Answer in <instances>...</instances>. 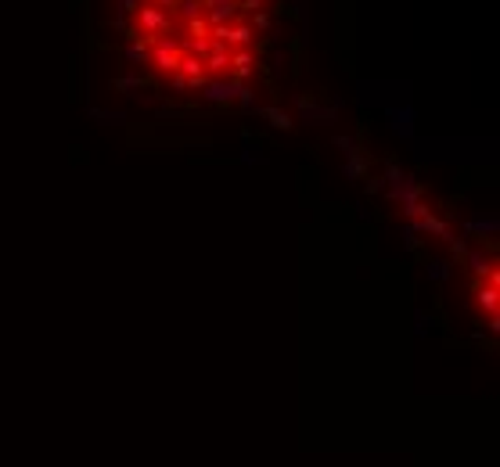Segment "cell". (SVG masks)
<instances>
[{
  "instance_id": "cell-1",
  "label": "cell",
  "mask_w": 500,
  "mask_h": 467,
  "mask_svg": "<svg viewBox=\"0 0 500 467\" xmlns=\"http://www.w3.org/2000/svg\"><path fill=\"white\" fill-rule=\"evenodd\" d=\"M133 22H137V29H133V33L140 36V40H159L162 33H169V29H173V25H169V14L166 11H159V8H155V4H140L137 11H133Z\"/></svg>"
},
{
  "instance_id": "cell-28",
  "label": "cell",
  "mask_w": 500,
  "mask_h": 467,
  "mask_svg": "<svg viewBox=\"0 0 500 467\" xmlns=\"http://www.w3.org/2000/svg\"><path fill=\"white\" fill-rule=\"evenodd\" d=\"M403 245H407V252H414V248L421 245V234L411 227V223H407V227H403Z\"/></svg>"
},
{
  "instance_id": "cell-9",
  "label": "cell",
  "mask_w": 500,
  "mask_h": 467,
  "mask_svg": "<svg viewBox=\"0 0 500 467\" xmlns=\"http://www.w3.org/2000/svg\"><path fill=\"white\" fill-rule=\"evenodd\" d=\"M342 176H346V180H364V176H371V151L356 148L353 155H346V162H342Z\"/></svg>"
},
{
  "instance_id": "cell-32",
  "label": "cell",
  "mask_w": 500,
  "mask_h": 467,
  "mask_svg": "<svg viewBox=\"0 0 500 467\" xmlns=\"http://www.w3.org/2000/svg\"><path fill=\"white\" fill-rule=\"evenodd\" d=\"M169 83H173V90H187V79H184L180 72H173V76H169Z\"/></svg>"
},
{
  "instance_id": "cell-22",
  "label": "cell",
  "mask_w": 500,
  "mask_h": 467,
  "mask_svg": "<svg viewBox=\"0 0 500 467\" xmlns=\"http://www.w3.org/2000/svg\"><path fill=\"white\" fill-rule=\"evenodd\" d=\"M432 324H435V316H432V313H425V309H414V334H417V338H425Z\"/></svg>"
},
{
  "instance_id": "cell-17",
  "label": "cell",
  "mask_w": 500,
  "mask_h": 467,
  "mask_svg": "<svg viewBox=\"0 0 500 467\" xmlns=\"http://www.w3.org/2000/svg\"><path fill=\"white\" fill-rule=\"evenodd\" d=\"M256 111H259V116L267 119L270 126H274V130H285V133H288L292 126H295V122H292V116H288V111H281L277 105H267V108H256Z\"/></svg>"
},
{
  "instance_id": "cell-2",
  "label": "cell",
  "mask_w": 500,
  "mask_h": 467,
  "mask_svg": "<svg viewBox=\"0 0 500 467\" xmlns=\"http://www.w3.org/2000/svg\"><path fill=\"white\" fill-rule=\"evenodd\" d=\"M180 58H184V51H180V40H169V36H162V40H155V47L148 51V65H155V69L166 72V76H173V72L180 69Z\"/></svg>"
},
{
  "instance_id": "cell-27",
  "label": "cell",
  "mask_w": 500,
  "mask_h": 467,
  "mask_svg": "<svg viewBox=\"0 0 500 467\" xmlns=\"http://www.w3.org/2000/svg\"><path fill=\"white\" fill-rule=\"evenodd\" d=\"M248 29H252V33H256V29H259V33H267V29H270V14L267 11H256L252 22H248Z\"/></svg>"
},
{
  "instance_id": "cell-14",
  "label": "cell",
  "mask_w": 500,
  "mask_h": 467,
  "mask_svg": "<svg viewBox=\"0 0 500 467\" xmlns=\"http://www.w3.org/2000/svg\"><path fill=\"white\" fill-rule=\"evenodd\" d=\"M252 69H256V54L248 51V47H241V51H230V72H234L238 83L252 76Z\"/></svg>"
},
{
  "instance_id": "cell-8",
  "label": "cell",
  "mask_w": 500,
  "mask_h": 467,
  "mask_svg": "<svg viewBox=\"0 0 500 467\" xmlns=\"http://www.w3.org/2000/svg\"><path fill=\"white\" fill-rule=\"evenodd\" d=\"M464 263H468V270H472V277H475V281H486L490 273L497 270V259H493V252H486V248H468Z\"/></svg>"
},
{
  "instance_id": "cell-19",
  "label": "cell",
  "mask_w": 500,
  "mask_h": 467,
  "mask_svg": "<svg viewBox=\"0 0 500 467\" xmlns=\"http://www.w3.org/2000/svg\"><path fill=\"white\" fill-rule=\"evenodd\" d=\"M177 14H180L184 22L202 19V14H206V4H202V0H177Z\"/></svg>"
},
{
  "instance_id": "cell-29",
  "label": "cell",
  "mask_w": 500,
  "mask_h": 467,
  "mask_svg": "<svg viewBox=\"0 0 500 467\" xmlns=\"http://www.w3.org/2000/svg\"><path fill=\"white\" fill-rule=\"evenodd\" d=\"M116 14H122V19H127V14H133L137 8H140V0H116Z\"/></svg>"
},
{
  "instance_id": "cell-18",
  "label": "cell",
  "mask_w": 500,
  "mask_h": 467,
  "mask_svg": "<svg viewBox=\"0 0 500 467\" xmlns=\"http://www.w3.org/2000/svg\"><path fill=\"white\" fill-rule=\"evenodd\" d=\"M241 162H245V166H263V162H267V155H263L259 140H252L248 133H245V140H241Z\"/></svg>"
},
{
  "instance_id": "cell-15",
  "label": "cell",
  "mask_w": 500,
  "mask_h": 467,
  "mask_svg": "<svg viewBox=\"0 0 500 467\" xmlns=\"http://www.w3.org/2000/svg\"><path fill=\"white\" fill-rule=\"evenodd\" d=\"M475 305L482 313H497V305H500V287H493V284H486V281H479V287H475Z\"/></svg>"
},
{
  "instance_id": "cell-35",
  "label": "cell",
  "mask_w": 500,
  "mask_h": 467,
  "mask_svg": "<svg viewBox=\"0 0 500 467\" xmlns=\"http://www.w3.org/2000/svg\"><path fill=\"white\" fill-rule=\"evenodd\" d=\"M259 4H263V0H259Z\"/></svg>"
},
{
  "instance_id": "cell-10",
  "label": "cell",
  "mask_w": 500,
  "mask_h": 467,
  "mask_svg": "<svg viewBox=\"0 0 500 467\" xmlns=\"http://www.w3.org/2000/svg\"><path fill=\"white\" fill-rule=\"evenodd\" d=\"M464 234L468 237H497L500 234V216H468L464 219Z\"/></svg>"
},
{
  "instance_id": "cell-13",
  "label": "cell",
  "mask_w": 500,
  "mask_h": 467,
  "mask_svg": "<svg viewBox=\"0 0 500 467\" xmlns=\"http://www.w3.org/2000/svg\"><path fill=\"white\" fill-rule=\"evenodd\" d=\"M127 47H122V58L130 61V65H148V47H144V40H140L133 29H127Z\"/></svg>"
},
{
  "instance_id": "cell-3",
  "label": "cell",
  "mask_w": 500,
  "mask_h": 467,
  "mask_svg": "<svg viewBox=\"0 0 500 467\" xmlns=\"http://www.w3.org/2000/svg\"><path fill=\"white\" fill-rule=\"evenodd\" d=\"M209 40H220L227 51H241V47H248L256 40V33L248 29V22H227V25L209 29Z\"/></svg>"
},
{
  "instance_id": "cell-33",
  "label": "cell",
  "mask_w": 500,
  "mask_h": 467,
  "mask_svg": "<svg viewBox=\"0 0 500 467\" xmlns=\"http://www.w3.org/2000/svg\"><path fill=\"white\" fill-rule=\"evenodd\" d=\"M108 25H112V29H116V33H127V19H122V14H116V19H112V22H108Z\"/></svg>"
},
{
  "instance_id": "cell-20",
  "label": "cell",
  "mask_w": 500,
  "mask_h": 467,
  "mask_svg": "<svg viewBox=\"0 0 500 467\" xmlns=\"http://www.w3.org/2000/svg\"><path fill=\"white\" fill-rule=\"evenodd\" d=\"M140 83H144V79H140L137 72H127V76L112 79V87H116V90H122V94H137V90H140Z\"/></svg>"
},
{
  "instance_id": "cell-11",
  "label": "cell",
  "mask_w": 500,
  "mask_h": 467,
  "mask_svg": "<svg viewBox=\"0 0 500 467\" xmlns=\"http://www.w3.org/2000/svg\"><path fill=\"white\" fill-rule=\"evenodd\" d=\"M202 19H206V25H209V29L234 22V19H238V0H220V4L206 8V14H202Z\"/></svg>"
},
{
  "instance_id": "cell-34",
  "label": "cell",
  "mask_w": 500,
  "mask_h": 467,
  "mask_svg": "<svg viewBox=\"0 0 500 467\" xmlns=\"http://www.w3.org/2000/svg\"><path fill=\"white\" fill-rule=\"evenodd\" d=\"M202 4H206V8H213V4H220V0H202Z\"/></svg>"
},
{
  "instance_id": "cell-21",
  "label": "cell",
  "mask_w": 500,
  "mask_h": 467,
  "mask_svg": "<svg viewBox=\"0 0 500 467\" xmlns=\"http://www.w3.org/2000/svg\"><path fill=\"white\" fill-rule=\"evenodd\" d=\"M90 119H101L105 126H119V122H127V111H105V108H90Z\"/></svg>"
},
{
  "instance_id": "cell-24",
  "label": "cell",
  "mask_w": 500,
  "mask_h": 467,
  "mask_svg": "<svg viewBox=\"0 0 500 467\" xmlns=\"http://www.w3.org/2000/svg\"><path fill=\"white\" fill-rule=\"evenodd\" d=\"M187 33H191V40H206V36H209L206 19H191V22H187Z\"/></svg>"
},
{
  "instance_id": "cell-30",
  "label": "cell",
  "mask_w": 500,
  "mask_h": 467,
  "mask_svg": "<svg viewBox=\"0 0 500 467\" xmlns=\"http://www.w3.org/2000/svg\"><path fill=\"white\" fill-rule=\"evenodd\" d=\"M382 187H385V184H382V176H364V191H367V195H378Z\"/></svg>"
},
{
  "instance_id": "cell-12",
  "label": "cell",
  "mask_w": 500,
  "mask_h": 467,
  "mask_svg": "<svg viewBox=\"0 0 500 467\" xmlns=\"http://www.w3.org/2000/svg\"><path fill=\"white\" fill-rule=\"evenodd\" d=\"M411 227L417 230V234H425V237H443V241H450L454 237V230H450V223L446 219H439V216H421V219H414Z\"/></svg>"
},
{
  "instance_id": "cell-16",
  "label": "cell",
  "mask_w": 500,
  "mask_h": 467,
  "mask_svg": "<svg viewBox=\"0 0 500 467\" xmlns=\"http://www.w3.org/2000/svg\"><path fill=\"white\" fill-rule=\"evenodd\" d=\"M425 273H428L432 284H446L450 277H454V263H450V259H428L425 263Z\"/></svg>"
},
{
  "instance_id": "cell-6",
  "label": "cell",
  "mask_w": 500,
  "mask_h": 467,
  "mask_svg": "<svg viewBox=\"0 0 500 467\" xmlns=\"http://www.w3.org/2000/svg\"><path fill=\"white\" fill-rule=\"evenodd\" d=\"M385 119H389V130H393L396 137L403 140H411L414 137V119H417V111L411 105H393L385 111Z\"/></svg>"
},
{
  "instance_id": "cell-7",
  "label": "cell",
  "mask_w": 500,
  "mask_h": 467,
  "mask_svg": "<svg viewBox=\"0 0 500 467\" xmlns=\"http://www.w3.org/2000/svg\"><path fill=\"white\" fill-rule=\"evenodd\" d=\"M202 69H206V76H213V79H220V76H227L230 72V51L220 43V40H213V51L206 54V61H202Z\"/></svg>"
},
{
  "instance_id": "cell-4",
  "label": "cell",
  "mask_w": 500,
  "mask_h": 467,
  "mask_svg": "<svg viewBox=\"0 0 500 467\" xmlns=\"http://www.w3.org/2000/svg\"><path fill=\"white\" fill-rule=\"evenodd\" d=\"M238 90H241L238 79H227V76L206 79V87H202V101H206V105H230L234 98H238Z\"/></svg>"
},
{
  "instance_id": "cell-23",
  "label": "cell",
  "mask_w": 500,
  "mask_h": 467,
  "mask_svg": "<svg viewBox=\"0 0 500 467\" xmlns=\"http://www.w3.org/2000/svg\"><path fill=\"white\" fill-rule=\"evenodd\" d=\"M234 101L241 105V111H256V90L241 83V90H238V98H234Z\"/></svg>"
},
{
  "instance_id": "cell-26",
  "label": "cell",
  "mask_w": 500,
  "mask_h": 467,
  "mask_svg": "<svg viewBox=\"0 0 500 467\" xmlns=\"http://www.w3.org/2000/svg\"><path fill=\"white\" fill-rule=\"evenodd\" d=\"M335 148H338L342 155H353L356 148H360V140H356V137H346V133H342V137H335Z\"/></svg>"
},
{
  "instance_id": "cell-5",
  "label": "cell",
  "mask_w": 500,
  "mask_h": 467,
  "mask_svg": "<svg viewBox=\"0 0 500 467\" xmlns=\"http://www.w3.org/2000/svg\"><path fill=\"white\" fill-rule=\"evenodd\" d=\"M295 108H299L303 122H317V126H324V122H335V116H338V105H327V108H320V105H317V98H309V94H295Z\"/></svg>"
},
{
  "instance_id": "cell-25",
  "label": "cell",
  "mask_w": 500,
  "mask_h": 467,
  "mask_svg": "<svg viewBox=\"0 0 500 467\" xmlns=\"http://www.w3.org/2000/svg\"><path fill=\"white\" fill-rule=\"evenodd\" d=\"M446 245H450V255H454V259H464V255H468V237H457L454 234Z\"/></svg>"
},
{
  "instance_id": "cell-31",
  "label": "cell",
  "mask_w": 500,
  "mask_h": 467,
  "mask_svg": "<svg viewBox=\"0 0 500 467\" xmlns=\"http://www.w3.org/2000/svg\"><path fill=\"white\" fill-rule=\"evenodd\" d=\"M148 4H155L159 11H173V8H177V0H148Z\"/></svg>"
}]
</instances>
